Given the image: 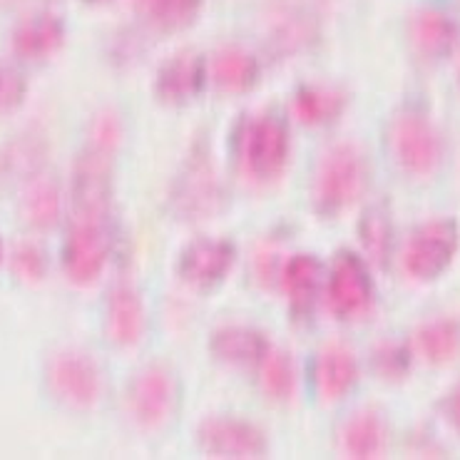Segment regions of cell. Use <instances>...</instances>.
Wrapping results in <instances>:
<instances>
[{
    "mask_svg": "<svg viewBox=\"0 0 460 460\" xmlns=\"http://www.w3.org/2000/svg\"><path fill=\"white\" fill-rule=\"evenodd\" d=\"M368 184V167L353 145H339L323 155L314 180V204L323 217L341 215L353 207Z\"/></svg>",
    "mask_w": 460,
    "mask_h": 460,
    "instance_id": "cell-1",
    "label": "cell"
},
{
    "mask_svg": "<svg viewBox=\"0 0 460 460\" xmlns=\"http://www.w3.org/2000/svg\"><path fill=\"white\" fill-rule=\"evenodd\" d=\"M112 150L87 142L70 180V222H110L112 212Z\"/></svg>",
    "mask_w": 460,
    "mask_h": 460,
    "instance_id": "cell-2",
    "label": "cell"
},
{
    "mask_svg": "<svg viewBox=\"0 0 460 460\" xmlns=\"http://www.w3.org/2000/svg\"><path fill=\"white\" fill-rule=\"evenodd\" d=\"M236 157L242 170L257 180L271 182L289 162V129L277 115H259L242 122L236 132Z\"/></svg>",
    "mask_w": 460,
    "mask_h": 460,
    "instance_id": "cell-3",
    "label": "cell"
},
{
    "mask_svg": "<svg viewBox=\"0 0 460 460\" xmlns=\"http://www.w3.org/2000/svg\"><path fill=\"white\" fill-rule=\"evenodd\" d=\"M388 147L403 172L416 177H429L443 162V139L426 115L401 112L388 128Z\"/></svg>",
    "mask_w": 460,
    "mask_h": 460,
    "instance_id": "cell-4",
    "label": "cell"
},
{
    "mask_svg": "<svg viewBox=\"0 0 460 460\" xmlns=\"http://www.w3.org/2000/svg\"><path fill=\"white\" fill-rule=\"evenodd\" d=\"M48 388L63 406L87 411L100 401L102 374L90 353L70 349V351L55 353L50 358Z\"/></svg>",
    "mask_w": 460,
    "mask_h": 460,
    "instance_id": "cell-5",
    "label": "cell"
},
{
    "mask_svg": "<svg viewBox=\"0 0 460 460\" xmlns=\"http://www.w3.org/2000/svg\"><path fill=\"white\" fill-rule=\"evenodd\" d=\"M172 202L182 219H209L222 209L225 192L217 180L209 152L197 150L187 157L172 190Z\"/></svg>",
    "mask_w": 460,
    "mask_h": 460,
    "instance_id": "cell-6",
    "label": "cell"
},
{
    "mask_svg": "<svg viewBox=\"0 0 460 460\" xmlns=\"http://www.w3.org/2000/svg\"><path fill=\"white\" fill-rule=\"evenodd\" d=\"M458 246L460 229L453 219L426 222L408 239L403 267L416 281H433L453 264Z\"/></svg>",
    "mask_w": 460,
    "mask_h": 460,
    "instance_id": "cell-7",
    "label": "cell"
},
{
    "mask_svg": "<svg viewBox=\"0 0 460 460\" xmlns=\"http://www.w3.org/2000/svg\"><path fill=\"white\" fill-rule=\"evenodd\" d=\"M112 252L110 222H70V232L63 246V267L67 279L77 287H90L108 267Z\"/></svg>",
    "mask_w": 460,
    "mask_h": 460,
    "instance_id": "cell-8",
    "label": "cell"
},
{
    "mask_svg": "<svg viewBox=\"0 0 460 460\" xmlns=\"http://www.w3.org/2000/svg\"><path fill=\"white\" fill-rule=\"evenodd\" d=\"M177 378L164 366H150L135 376L129 384L128 401L132 418L142 429H160L174 413L177 408Z\"/></svg>",
    "mask_w": 460,
    "mask_h": 460,
    "instance_id": "cell-9",
    "label": "cell"
},
{
    "mask_svg": "<svg viewBox=\"0 0 460 460\" xmlns=\"http://www.w3.org/2000/svg\"><path fill=\"white\" fill-rule=\"evenodd\" d=\"M199 448L212 458H261L267 453V436L249 420L229 416L204 418L197 429Z\"/></svg>",
    "mask_w": 460,
    "mask_h": 460,
    "instance_id": "cell-10",
    "label": "cell"
},
{
    "mask_svg": "<svg viewBox=\"0 0 460 460\" xmlns=\"http://www.w3.org/2000/svg\"><path fill=\"white\" fill-rule=\"evenodd\" d=\"M326 296H329V306L339 319H353L368 311L374 301V281L364 259L351 252H341L333 259Z\"/></svg>",
    "mask_w": 460,
    "mask_h": 460,
    "instance_id": "cell-11",
    "label": "cell"
},
{
    "mask_svg": "<svg viewBox=\"0 0 460 460\" xmlns=\"http://www.w3.org/2000/svg\"><path fill=\"white\" fill-rule=\"evenodd\" d=\"M234 244L226 239L215 236H202L184 246L180 254V277L199 287V289H212L219 281H225L226 274L234 267Z\"/></svg>",
    "mask_w": 460,
    "mask_h": 460,
    "instance_id": "cell-12",
    "label": "cell"
},
{
    "mask_svg": "<svg viewBox=\"0 0 460 460\" xmlns=\"http://www.w3.org/2000/svg\"><path fill=\"white\" fill-rule=\"evenodd\" d=\"M207 83V65L197 53L182 50L164 60L155 77V95L164 105H187L202 93Z\"/></svg>",
    "mask_w": 460,
    "mask_h": 460,
    "instance_id": "cell-13",
    "label": "cell"
},
{
    "mask_svg": "<svg viewBox=\"0 0 460 460\" xmlns=\"http://www.w3.org/2000/svg\"><path fill=\"white\" fill-rule=\"evenodd\" d=\"M314 385L316 394L323 401H341L343 396L351 394V388L358 384V361L349 349L343 346H326L319 351L314 361Z\"/></svg>",
    "mask_w": 460,
    "mask_h": 460,
    "instance_id": "cell-14",
    "label": "cell"
},
{
    "mask_svg": "<svg viewBox=\"0 0 460 460\" xmlns=\"http://www.w3.org/2000/svg\"><path fill=\"white\" fill-rule=\"evenodd\" d=\"M147 329V311L129 284H119L108 299V333L118 346H137Z\"/></svg>",
    "mask_w": 460,
    "mask_h": 460,
    "instance_id": "cell-15",
    "label": "cell"
},
{
    "mask_svg": "<svg viewBox=\"0 0 460 460\" xmlns=\"http://www.w3.org/2000/svg\"><path fill=\"white\" fill-rule=\"evenodd\" d=\"M65 43V25L53 13H35L13 32V50L22 60H45Z\"/></svg>",
    "mask_w": 460,
    "mask_h": 460,
    "instance_id": "cell-16",
    "label": "cell"
},
{
    "mask_svg": "<svg viewBox=\"0 0 460 460\" xmlns=\"http://www.w3.org/2000/svg\"><path fill=\"white\" fill-rule=\"evenodd\" d=\"M271 349L267 336L249 326H226L219 329L209 341V351L217 361L229 366H259Z\"/></svg>",
    "mask_w": 460,
    "mask_h": 460,
    "instance_id": "cell-17",
    "label": "cell"
},
{
    "mask_svg": "<svg viewBox=\"0 0 460 460\" xmlns=\"http://www.w3.org/2000/svg\"><path fill=\"white\" fill-rule=\"evenodd\" d=\"M209 77L222 93L242 95L259 83V60L242 48H225L212 58Z\"/></svg>",
    "mask_w": 460,
    "mask_h": 460,
    "instance_id": "cell-18",
    "label": "cell"
},
{
    "mask_svg": "<svg viewBox=\"0 0 460 460\" xmlns=\"http://www.w3.org/2000/svg\"><path fill=\"white\" fill-rule=\"evenodd\" d=\"M281 287L296 311H309L323 287V264L311 254H294L284 264Z\"/></svg>",
    "mask_w": 460,
    "mask_h": 460,
    "instance_id": "cell-19",
    "label": "cell"
},
{
    "mask_svg": "<svg viewBox=\"0 0 460 460\" xmlns=\"http://www.w3.org/2000/svg\"><path fill=\"white\" fill-rule=\"evenodd\" d=\"M411 40L423 58L440 60L458 43V25L438 11L418 13L411 22Z\"/></svg>",
    "mask_w": 460,
    "mask_h": 460,
    "instance_id": "cell-20",
    "label": "cell"
},
{
    "mask_svg": "<svg viewBox=\"0 0 460 460\" xmlns=\"http://www.w3.org/2000/svg\"><path fill=\"white\" fill-rule=\"evenodd\" d=\"M343 453L349 458L371 460L381 456L385 446V426L371 411H361L343 426Z\"/></svg>",
    "mask_w": 460,
    "mask_h": 460,
    "instance_id": "cell-21",
    "label": "cell"
},
{
    "mask_svg": "<svg viewBox=\"0 0 460 460\" xmlns=\"http://www.w3.org/2000/svg\"><path fill=\"white\" fill-rule=\"evenodd\" d=\"M346 108V95L333 87L311 85L301 87L294 97V112L304 125H332L341 118Z\"/></svg>",
    "mask_w": 460,
    "mask_h": 460,
    "instance_id": "cell-22",
    "label": "cell"
},
{
    "mask_svg": "<svg viewBox=\"0 0 460 460\" xmlns=\"http://www.w3.org/2000/svg\"><path fill=\"white\" fill-rule=\"evenodd\" d=\"M22 219L35 229H53L60 222L63 202H60V190L53 180L38 177L28 184L22 194Z\"/></svg>",
    "mask_w": 460,
    "mask_h": 460,
    "instance_id": "cell-23",
    "label": "cell"
},
{
    "mask_svg": "<svg viewBox=\"0 0 460 460\" xmlns=\"http://www.w3.org/2000/svg\"><path fill=\"white\" fill-rule=\"evenodd\" d=\"M135 11L157 31L190 28L202 11V0H135Z\"/></svg>",
    "mask_w": 460,
    "mask_h": 460,
    "instance_id": "cell-24",
    "label": "cell"
},
{
    "mask_svg": "<svg viewBox=\"0 0 460 460\" xmlns=\"http://www.w3.org/2000/svg\"><path fill=\"white\" fill-rule=\"evenodd\" d=\"M416 346L420 356L433 366H443L456 361L460 353V323L453 319H438L426 323L416 333Z\"/></svg>",
    "mask_w": 460,
    "mask_h": 460,
    "instance_id": "cell-25",
    "label": "cell"
},
{
    "mask_svg": "<svg viewBox=\"0 0 460 460\" xmlns=\"http://www.w3.org/2000/svg\"><path fill=\"white\" fill-rule=\"evenodd\" d=\"M259 384L261 391L274 401H289L296 391V368L289 353L269 349L267 356L259 361Z\"/></svg>",
    "mask_w": 460,
    "mask_h": 460,
    "instance_id": "cell-26",
    "label": "cell"
},
{
    "mask_svg": "<svg viewBox=\"0 0 460 460\" xmlns=\"http://www.w3.org/2000/svg\"><path fill=\"white\" fill-rule=\"evenodd\" d=\"M43 162V150L35 139L21 137L0 150V184L15 174H32Z\"/></svg>",
    "mask_w": 460,
    "mask_h": 460,
    "instance_id": "cell-27",
    "label": "cell"
},
{
    "mask_svg": "<svg viewBox=\"0 0 460 460\" xmlns=\"http://www.w3.org/2000/svg\"><path fill=\"white\" fill-rule=\"evenodd\" d=\"M361 242H364L366 252L371 254L376 261H384L388 259L391 252V222L384 209H371L361 222Z\"/></svg>",
    "mask_w": 460,
    "mask_h": 460,
    "instance_id": "cell-28",
    "label": "cell"
},
{
    "mask_svg": "<svg viewBox=\"0 0 460 460\" xmlns=\"http://www.w3.org/2000/svg\"><path fill=\"white\" fill-rule=\"evenodd\" d=\"M13 274L25 281V284H38L43 281L48 274V259L40 246L35 244H21L13 252L11 259Z\"/></svg>",
    "mask_w": 460,
    "mask_h": 460,
    "instance_id": "cell-29",
    "label": "cell"
},
{
    "mask_svg": "<svg viewBox=\"0 0 460 460\" xmlns=\"http://www.w3.org/2000/svg\"><path fill=\"white\" fill-rule=\"evenodd\" d=\"M28 95V83L21 70L0 65V115H11L21 108Z\"/></svg>",
    "mask_w": 460,
    "mask_h": 460,
    "instance_id": "cell-30",
    "label": "cell"
},
{
    "mask_svg": "<svg viewBox=\"0 0 460 460\" xmlns=\"http://www.w3.org/2000/svg\"><path fill=\"white\" fill-rule=\"evenodd\" d=\"M119 135H122V128H119V119L112 115V112H102L97 115L93 128H90V142L97 145V147H105V150H118Z\"/></svg>",
    "mask_w": 460,
    "mask_h": 460,
    "instance_id": "cell-31",
    "label": "cell"
},
{
    "mask_svg": "<svg viewBox=\"0 0 460 460\" xmlns=\"http://www.w3.org/2000/svg\"><path fill=\"white\" fill-rule=\"evenodd\" d=\"M376 371L384 378H401L408 371V351L401 346H384L376 351Z\"/></svg>",
    "mask_w": 460,
    "mask_h": 460,
    "instance_id": "cell-32",
    "label": "cell"
},
{
    "mask_svg": "<svg viewBox=\"0 0 460 460\" xmlns=\"http://www.w3.org/2000/svg\"><path fill=\"white\" fill-rule=\"evenodd\" d=\"M446 416H448L450 426L460 433V384L446 398Z\"/></svg>",
    "mask_w": 460,
    "mask_h": 460,
    "instance_id": "cell-33",
    "label": "cell"
},
{
    "mask_svg": "<svg viewBox=\"0 0 460 460\" xmlns=\"http://www.w3.org/2000/svg\"><path fill=\"white\" fill-rule=\"evenodd\" d=\"M0 261H3V242H0Z\"/></svg>",
    "mask_w": 460,
    "mask_h": 460,
    "instance_id": "cell-34",
    "label": "cell"
},
{
    "mask_svg": "<svg viewBox=\"0 0 460 460\" xmlns=\"http://www.w3.org/2000/svg\"><path fill=\"white\" fill-rule=\"evenodd\" d=\"M90 3H105V0H90Z\"/></svg>",
    "mask_w": 460,
    "mask_h": 460,
    "instance_id": "cell-35",
    "label": "cell"
}]
</instances>
